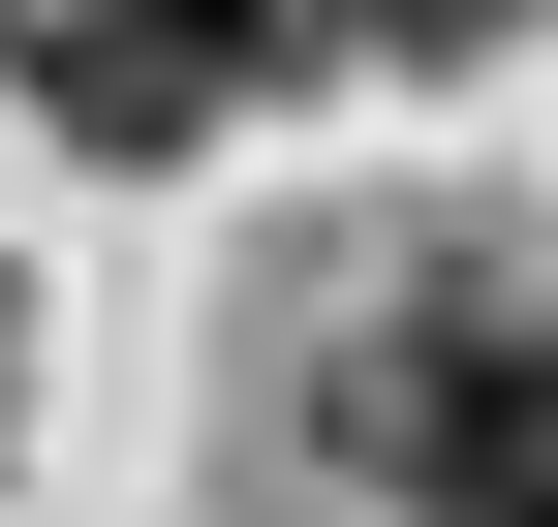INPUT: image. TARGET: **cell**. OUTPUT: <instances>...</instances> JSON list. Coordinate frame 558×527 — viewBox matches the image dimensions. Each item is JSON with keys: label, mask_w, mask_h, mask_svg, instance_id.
Here are the masks:
<instances>
[{"label": "cell", "mask_w": 558, "mask_h": 527, "mask_svg": "<svg viewBox=\"0 0 558 527\" xmlns=\"http://www.w3.org/2000/svg\"><path fill=\"white\" fill-rule=\"evenodd\" d=\"M311 62H465V32H527V0H279Z\"/></svg>", "instance_id": "obj_3"}, {"label": "cell", "mask_w": 558, "mask_h": 527, "mask_svg": "<svg viewBox=\"0 0 558 527\" xmlns=\"http://www.w3.org/2000/svg\"><path fill=\"white\" fill-rule=\"evenodd\" d=\"M279 62H311L279 0H32V94L94 124V156H186V124H248Z\"/></svg>", "instance_id": "obj_2"}, {"label": "cell", "mask_w": 558, "mask_h": 527, "mask_svg": "<svg viewBox=\"0 0 558 527\" xmlns=\"http://www.w3.org/2000/svg\"><path fill=\"white\" fill-rule=\"evenodd\" d=\"M341 466H373L403 527H558V342L527 310H373V342H341Z\"/></svg>", "instance_id": "obj_1"}]
</instances>
